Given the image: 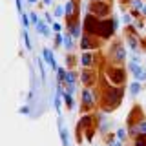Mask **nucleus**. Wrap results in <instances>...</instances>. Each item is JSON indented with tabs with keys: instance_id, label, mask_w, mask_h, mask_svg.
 Instances as JSON below:
<instances>
[{
	"instance_id": "obj_1",
	"label": "nucleus",
	"mask_w": 146,
	"mask_h": 146,
	"mask_svg": "<svg viewBox=\"0 0 146 146\" xmlns=\"http://www.w3.org/2000/svg\"><path fill=\"white\" fill-rule=\"evenodd\" d=\"M130 71L135 75L137 80H146V70H143L137 62H130Z\"/></svg>"
},
{
	"instance_id": "obj_2",
	"label": "nucleus",
	"mask_w": 146,
	"mask_h": 146,
	"mask_svg": "<svg viewBox=\"0 0 146 146\" xmlns=\"http://www.w3.org/2000/svg\"><path fill=\"white\" fill-rule=\"evenodd\" d=\"M42 57H44V60L51 66V70L55 71H58V64L57 60H55V57H53V53H51V49H42Z\"/></svg>"
},
{
	"instance_id": "obj_3",
	"label": "nucleus",
	"mask_w": 146,
	"mask_h": 146,
	"mask_svg": "<svg viewBox=\"0 0 146 146\" xmlns=\"http://www.w3.org/2000/svg\"><path fill=\"white\" fill-rule=\"evenodd\" d=\"M58 135H60L62 146H70V131H68L62 124H58Z\"/></svg>"
},
{
	"instance_id": "obj_4",
	"label": "nucleus",
	"mask_w": 146,
	"mask_h": 146,
	"mask_svg": "<svg viewBox=\"0 0 146 146\" xmlns=\"http://www.w3.org/2000/svg\"><path fill=\"white\" fill-rule=\"evenodd\" d=\"M80 62H82V66L84 68H88L91 62H93V55L91 53H82V58H80Z\"/></svg>"
},
{
	"instance_id": "obj_5",
	"label": "nucleus",
	"mask_w": 146,
	"mask_h": 146,
	"mask_svg": "<svg viewBox=\"0 0 146 146\" xmlns=\"http://www.w3.org/2000/svg\"><path fill=\"white\" fill-rule=\"evenodd\" d=\"M35 27H36V31H38L40 35H44V36H46V35H49V27L46 26V24H44L42 20H40V22H38V24H36Z\"/></svg>"
},
{
	"instance_id": "obj_6",
	"label": "nucleus",
	"mask_w": 146,
	"mask_h": 146,
	"mask_svg": "<svg viewBox=\"0 0 146 146\" xmlns=\"http://www.w3.org/2000/svg\"><path fill=\"white\" fill-rule=\"evenodd\" d=\"M62 97H64V100H66L68 108H73V106H75V102H73V97H71V91H64Z\"/></svg>"
},
{
	"instance_id": "obj_7",
	"label": "nucleus",
	"mask_w": 146,
	"mask_h": 146,
	"mask_svg": "<svg viewBox=\"0 0 146 146\" xmlns=\"http://www.w3.org/2000/svg\"><path fill=\"white\" fill-rule=\"evenodd\" d=\"M66 82H68V91H73L75 90V77H73V73H68L66 75Z\"/></svg>"
},
{
	"instance_id": "obj_8",
	"label": "nucleus",
	"mask_w": 146,
	"mask_h": 146,
	"mask_svg": "<svg viewBox=\"0 0 146 146\" xmlns=\"http://www.w3.org/2000/svg\"><path fill=\"white\" fill-rule=\"evenodd\" d=\"M82 102H84V104H91V102H93V95H91L88 90L82 91Z\"/></svg>"
},
{
	"instance_id": "obj_9",
	"label": "nucleus",
	"mask_w": 146,
	"mask_h": 146,
	"mask_svg": "<svg viewBox=\"0 0 146 146\" xmlns=\"http://www.w3.org/2000/svg\"><path fill=\"white\" fill-rule=\"evenodd\" d=\"M139 91H141V84H139V82H131V84H130V93H131V97L139 95Z\"/></svg>"
},
{
	"instance_id": "obj_10",
	"label": "nucleus",
	"mask_w": 146,
	"mask_h": 146,
	"mask_svg": "<svg viewBox=\"0 0 146 146\" xmlns=\"http://www.w3.org/2000/svg\"><path fill=\"white\" fill-rule=\"evenodd\" d=\"M22 36H24V44H26V48L31 51V49H33V44H31V40H29V35H27V31H26V29L22 31Z\"/></svg>"
},
{
	"instance_id": "obj_11",
	"label": "nucleus",
	"mask_w": 146,
	"mask_h": 146,
	"mask_svg": "<svg viewBox=\"0 0 146 146\" xmlns=\"http://www.w3.org/2000/svg\"><path fill=\"white\" fill-rule=\"evenodd\" d=\"M70 31H71V36H79V35H80V26H79V24L71 26V27H70Z\"/></svg>"
},
{
	"instance_id": "obj_12",
	"label": "nucleus",
	"mask_w": 146,
	"mask_h": 146,
	"mask_svg": "<svg viewBox=\"0 0 146 146\" xmlns=\"http://www.w3.org/2000/svg\"><path fill=\"white\" fill-rule=\"evenodd\" d=\"M20 18H22V26H24V29H27V27H29V17H27V15H24V13H22V15H20Z\"/></svg>"
},
{
	"instance_id": "obj_13",
	"label": "nucleus",
	"mask_w": 146,
	"mask_h": 146,
	"mask_svg": "<svg viewBox=\"0 0 146 146\" xmlns=\"http://www.w3.org/2000/svg\"><path fill=\"white\" fill-rule=\"evenodd\" d=\"M53 13H55V17H58V18H60V17L64 15V13H66V9H64V7H60V6H57Z\"/></svg>"
},
{
	"instance_id": "obj_14",
	"label": "nucleus",
	"mask_w": 146,
	"mask_h": 146,
	"mask_svg": "<svg viewBox=\"0 0 146 146\" xmlns=\"http://www.w3.org/2000/svg\"><path fill=\"white\" fill-rule=\"evenodd\" d=\"M64 46H66L68 49H71V48H73V42H71V35L64 36Z\"/></svg>"
},
{
	"instance_id": "obj_15",
	"label": "nucleus",
	"mask_w": 146,
	"mask_h": 146,
	"mask_svg": "<svg viewBox=\"0 0 146 146\" xmlns=\"http://www.w3.org/2000/svg\"><path fill=\"white\" fill-rule=\"evenodd\" d=\"M128 46H130L131 49H135V48H137V40H135V36H128Z\"/></svg>"
},
{
	"instance_id": "obj_16",
	"label": "nucleus",
	"mask_w": 146,
	"mask_h": 146,
	"mask_svg": "<svg viewBox=\"0 0 146 146\" xmlns=\"http://www.w3.org/2000/svg\"><path fill=\"white\" fill-rule=\"evenodd\" d=\"M29 20H31V24H35V26L40 22V20H38V17H36L35 13H29Z\"/></svg>"
},
{
	"instance_id": "obj_17",
	"label": "nucleus",
	"mask_w": 146,
	"mask_h": 146,
	"mask_svg": "<svg viewBox=\"0 0 146 146\" xmlns=\"http://www.w3.org/2000/svg\"><path fill=\"white\" fill-rule=\"evenodd\" d=\"M64 9H66V15H71V13H73V2H68Z\"/></svg>"
},
{
	"instance_id": "obj_18",
	"label": "nucleus",
	"mask_w": 146,
	"mask_h": 146,
	"mask_svg": "<svg viewBox=\"0 0 146 146\" xmlns=\"http://www.w3.org/2000/svg\"><path fill=\"white\" fill-rule=\"evenodd\" d=\"M115 57L119 58V60H122V58H124V49L119 48V49H117V53H115Z\"/></svg>"
},
{
	"instance_id": "obj_19",
	"label": "nucleus",
	"mask_w": 146,
	"mask_h": 146,
	"mask_svg": "<svg viewBox=\"0 0 146 146\" xmlns=\"http://www.w3.org/2000/svg\"><path fill=\"white\" fill-rule=\"evenodd\" d=\"M38 68H40V75H42V80L46 82V70H44V64L38 60Z\"/></svg>"
},
{
	"instance_id": "obj_20",
	"label": "nucleus",
	"mask_w": 146,
	"mask_h": 146,
	"mask_svg": "<svg viewBox=\"0 0 146 146\" xmlns=\"http://www.w3.org/2000/svg\"><path fill=\"white\" fill-rule=\"evenodd\" d=\"M62 42H64V36H60V35L55 36V46H60Z\"/></svg>"
},
{
	"instance_id": "obj_21",
	"label": "nucleus",
	"mask_w": 146,
	"mask_h": 146,
	"mask_svg": "<svg viewBox=\"0 0 146 146\" xmlns=\"http://www.w3.org/2000/svg\"><path fill=\"white\" fill-rule=\"evenodd\" d=\"M135 146H146V137H141V139H137V144Z\"/></svg>"
},
{
	"instance_id": "obj_22",
	"label": "nucleus",
	"mask_w": 146,
	"mask_h": 146,
	"mask_svg": "<svg viewBox=\"0 0 146 146\" xmlns=\"http://www.w3.org/2000/svg\"><path fill=\"white\" fill-rule=\"evenodd\" d=\"M124 130H117V137H119V141H124Z\"/></svg>"
},
{
	"instance_id": "obj_23",
	"label": "nucleus",
	"mask_w": 146,
	"mask_h": 146,
	"mask_svg": "<svg viewBox=\"0 0 146 146\" xmlns=\"http://www.w3.org/2000/svg\"><path fill=\"white\" fill-rule=\"evenodd\" d=\"M60 29H62V26L58 24V22H53V31H57V33H58Z\"/></svg>"
},
{
	"instance_id": "obj_24",
	"label": "nucleus",
	"mask_w": 146,
	"mask_h": 146,
	"mask_svg": "<svg viewBox=\"0 0 146 146\" xmlns=\"http://www.w3.org/2000/svg\"><path fill=\"white\" fill-rule=\"evenodd\" d=\"M139 131L141 133H146V122H141L139 124Z\"/></svg>"
},
{
	"instance_id": "obj_25",
	"label": "nucleus",
	"mask_w": 146,
	"mask_h": 146,
	"mask_svg": "<svg viewBox=\"0 0 146 146\" xmlns=\"http://www.w3.org/2000/svg\"><path fill=\"white\" fill-rule=\"evenodd\" d=\"M80 46H82V49L90 48V40H88V38H84V40H82V44H80Z\"/></svg>"
},
{
	"instance_id": "obj_26",
	"label": "nucleus",
	"mask_w": 146,
	"mask_h": 146,
	"mask_svg": "<svg viewBox=\"0 0 146 146\" xmlns=\"http://www.w3.org/2000/svg\"><path fill=\"white\" fill-rule=\"evenodd\" d=\"M17 9H18V13L22 15V2H20V0H17Z\"/></svg>"
},
{
	"instance_id": "obj_27",
	"label": "nucleus",
	"mask_w": 146,
	"mask_h": 146,
	"mask_svg": "<svg viewBox=\"0 0 146 146\" xmlns=\"http://www.w3.org/2000/svg\"><path fill=\"white\" fill-rule=\"evenodd\" d=\"M133 7H137V9H139V7H143V4H141L139 0H135V2H133Z\"/></svg>"
},
{
	"instance_id": "obj_28",
	"label": "nucleus",
	"mask_w": 146,
	"mask_h": 146,
	"mask_svg": "<svg viewBox=\"0 0 146 146\" xmlns=\"http://www.w3.org/2000/svg\"><path fill=\"white\" fill-rule=\"evenodd\" d=\"M44 4H46V6H49V4H51V0H44Z\"/></svg>"
},
{
	"instance_id": "obj_29",
	"label": "nucleus",
	"mask_w": 146,
	"mask_h": 146,
	"mask_svg": "<svg viewBox=\"0 0 146 146\" xmlns=\"http://www.w3.org/2000/svg\"><path fill=\"white\" fill-rule=\"evenodd\" d=\"M143 15H146V6H143Z\"/></svg>"
},
{
	"instance_id": "obj_30",
	"label": "nucleus",
	"mask_w": 146,
	"mask_h": 146,
	"mask_svg": "<svg viewBox=\"0 0 146 146\" xmlns=\"http://www.w3.org/2000/svg\"><path fill=\"white\" fill-rule=\"evenodd\" d=\"M27 2H29V4H35V2H36V0H27Z\"/></svg>"
}]
</instances>
